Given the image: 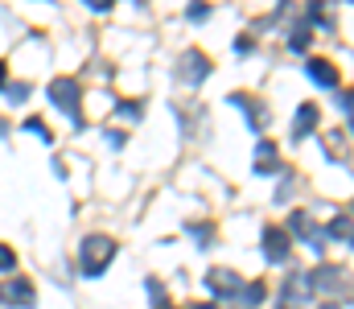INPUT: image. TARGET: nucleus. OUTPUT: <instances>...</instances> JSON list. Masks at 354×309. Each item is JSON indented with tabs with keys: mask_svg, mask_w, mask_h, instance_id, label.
Segmentation results:
<instances>
[{
	"mask_svg": "<svg viewBox=\"0 0 354 309\" xmlns=\"http://www.w3.org/2000/svg\"><path fill=\"white\" fill-rule=\"evenodd\" d=\"M111 260H115V239H107V235L83 239V247H79V268H83V277H99Z\"/></svg>",
	"mask_w": 354,
	"mask_h": 309,
	"instance_id": "f257e3e1",
	"label": "nucleus"
},
{
	"mask_svg": "<svg viewBox=\"0 0 354 309\" xmlns=\"http://www.w3.org/2000/svg\"><path fill=\"white\" fill-rule=\"evenodd\" d=\"M46 95H50V103H54L58 111H66V115L75 120V128H83V120L75 115V111H79V95H83L75 79H54V83L46 87Z\"/></svg>",
	"mask_w": 354,
	"mask_h": 309,
	"instance_id": "f03ea898",
	"label": "nucleus"
},
{
	"mask_svg": "<svg viewBox=\"0 0 354 309\" xmlns=\"http://www.w3.org/2000/svg\"><path fill=\"white\" fill-rule=\"evenodd\" d=\"M305 277H309V293H326V297L346 293V272L334 264H322L317 272H305Z\"/></svg>",
	"mask_w": 354,
	"mask_h": 309,
	"instance_id": "7ed1b4c3",
	"label": "nucleus"
},
{
	"mask_svg": "<svg viewBox=\"0 0 354 309\" xmlns=\"http://www.w3.org/2000/svg\"><path fill=\"white\" fill-rule=\"evenodd\" d=\"M206 75H210V58H206L202 50H185V54L177 58V79H181V83L198 87Z\"/></svg>",
	"mask_w": 354,
	"mask_h": 309,
	"instance_id": "20e7f679",
	"label": "nucleus"
},
{
	"mask_svg": "<svg viewBox=\"0 0 354 309\" xmlns=\"http://www.w3.org/2000/svg\"><path fill=\"white\" fill-rule=\"evenodd\" d=\"M305 301H309V277H305V272H292V277L284 281V289H280L276 309H305Z\"/></svg>",
	"mask_w": 354,
	"mask_h": 309,
	"instance_id": "39448f33",
	"label": "nucleus"
},
{
	"mask_svg": "<svg viewBox=\"0 0 354 309\" xmlns=\"http://www.w3.org/2000/svg\"><path fill=\"white\" fill-rule=\"evenodd\" d=\"M288 227H292V231H297L301 239H309V247H313V252H322V247H326V235H322V227H317V223H313V218H309L305 210H292Z\"/></svg>",
	"mask_w": 354,
	"mask_h": 309,
	"instance_id": "423d86ee",
	"label": "nucleus"
},
{
	"mask_svg": "<svg viewBox=\"0 0 354 309\" xmlns=\"http://www.w3.org/2000/svg\"><path fill=\"white\" fill-rule=\"evenodd\" d=\"M239 285H243V281H239L231 268H210V272H206V289H210L214 297H235Z\"/></svg>",
	"mask_w": 354,
	"mask_h": 309,
	"instance_id": "0eeeda50",
	"label": "nucleus"
},
{
	"mask_svg": "<svg viewBox=\"0 0 354 309\" xmlns=\"http://www.w3.org/2000/svg\"><path fill=\"white\" fill-rule=\"evenodd\" d=\"M0 301H8V306H33V285L25 277H12L8 285H0Z\"/></svg>",
	"mask_w": 354,
	"mask_h": 309,
	"instance_id": "6e6552de",
	"label": "nucleus"
},
{
	"mask_svg": "<svg viewBox=\"0 0 354 309\" xmlns=\"http://www.w3.org/2000/svg\"><path fill=\"white\" fill-rule=\"evenodd\" d=\"M264 256L272 264H284V260H288V235H284L280 227H268L264 231Z\"/></svg>",
	"mask_w": 354,
	"mask_h": 309,
	"instance_id": "1a4fd4ad",
	"label": "nucleus"
},
{
	"mask_svg": "<svg viewBox=\"0 0 354 309\" xmlns=\"http://www.w3.org/2000/svg\"><path fill=\"white\" fill-rule=\"evenodd\" d=\"M309 79L317 83V87H338V66L330 62V58H309Z\"/></svg>",
	"mask_w": 354,
	"mask_h": 309,
	"instance_id": "9d476101",
	"label": "nucleus"
},
{
	"mask_svg": "<svg viewBox=\"0 0 354 309\" xmlns=\"http://www.w3.org/2000/svg\"><path fill=\"white\" fill-rule=\"evenodd\" d=\"M317 120H322V111H317V103H301V107H297V120H292V140H301V136H309V132L317 128Z\"/></svg>",
	"mask_w": 354,
	"mask_h": 309,
	"instance_id": "9b49d317",
	"label": "nucleus"
},
{
	"mask_svg": "<svg viewBox=\"0 0 354 309\" xmlns=\"http://www.w3.org/2000/svg\"><path fill=\"white\" fill-rule=\"evenodd\" d=\"M276 165H280V153H276V144H272V140H260V149H256V174H260V178H268Z\"/></svg>",
	"mask_w": 354,
	"mask_h": 309,
	"instance_id": "f8f14e48",
	"label": "nucleus"
},
{
	"mask_svg": "<svg viewBox=\"0 0 354 309\" xmlns=\"http://www.w3.org/2000/svg\"><path fill=\"white\" fill-rule=\"evenodd\" d=\"M264 285L260 281H252V285H239V293H235V309H256L260 301H264Z\"/></svg>",
	"mask_w": 354,
	"mask_h": 309,
	"instance_id": "ddd939ff",
	"label": "nucleus"
},
{
	"mask_svg": "<svg viewBox=\"0 0 354 309\" xmlns=\"http://www.w3.org/2000/svg\"><path fill=\"white\" fill-rule=\"evenodd\" d=\"M231 103L248 111V124H252V128H264V115H260L264 107H260V103L252 100V95H243V91H235V95H231Z\"/></svg>",
	"mask_w": 354,
	"mask_h": 309,
	"instance_id": "4468645a",
	"label": "nucleus"
},
{
	"mask_svg": "<svg viewBox=\"0 0 354 309\" xmlns=\"http://www.w3.org/2000/svg\"><path fill=\"white\" fill-rule=\"evenodd\" d=\"M309 41H313V29H309V21H297V25H292V33H288V50L305 54V50H309Z\"/></svg>",
	"mask_w": 354,
	"mask_h": 309,
	"instance_id": "2eb2a0df",
	"label": "nucleus"
},
{
	"mask_svg": "<svg viewBox=\"0 0 354 309\" xmlns=\"http://www.w3.org/2000/svg\"><path fill=\"white\" fill-rule=\"evenodd\" d=\"M330 235H334L338 243H351V210H338V214H334V223H330Z\"/></svg>",
	"mask_w": 354,
	"mask_h": 309,
	"instance_id": "dca6fc26",
	"label": "nucleus"
},
{
	"mask_svg": "<svg viewBox=\"0 0 354 309\" xmlns=\"http://www.w3.org/2000/svg\"><path fill=\"white\" fill-rule=\"evenodd\" d=\"M25 132H29V136H41V140H46V144H50V140H54V132H50V128H46V124H41V120H25Z\"/></svg>",
	"mask_w": 354,
	"mask_h": 309,
	"instance_id": "f3484780",
	"label": "nucleus"
},
{
	"mask_svg": "<svg viewBox=\"0 0 354 309\" xmlns=\"http://www.w3.org/2000/svg\"><path fill=\"white\" fill-rule=\"evenodd\" d=\"M185 17H189V21H206V17H210V4H206V0H194V4L185 8Z\"/></svg>",
	"mask_w": 354,
	"mask_h": 309,
	"instance_id": "a211bd4d",
	"label": "nucleus"
},
{
	"mask_svg": "<svg viewBox=\"0 0 354 309\" xmlns=\"http://www.w3.org/2000/svg\"><path fill=\"white\" fill-rule=\"evenodd\" d=\"M12 268H17V256H12V247L0 243V272H12Z\"/></svg>",
	"mask_w": 354,
	"mask_h": 309,
	"instance_id": "6ab92c4d",
	"label": "nucleus"
},
{
	"mask_svg": "<svg viewBox=\"0 0 354 309\" xmlns=\"http://www.w3.org/2000/svg\"><path fill=\"white\" fill-rule=\"evenodd\" d=\"M4 91H8V103H21L29 95V83H12V87H4Z\"/></svg>",
	"mask_w": 354,
	"mask_h": 309,
	"instance_id": "aec40b11",
	"label": "nucleus"
},
{
	"mask_svg": "<svg viewBox=\"0 0 354 309\" xmlns=\"http://www.w3.org/2000/svg\"><path fill=\"white\" fill-rule=\"evenodd\" d=\"M120 115H128V120H136V115H140V103H120Z\"/></svg>",
	"mask_w": 354,
	"mask_h": 309,
	"instance_id": "412c9836",
	"label": "nucleus"
},
{
	"mask_svg": "<svg viewBox=\"0 0 354 309\" xmlns=\"http://www.w3.org/2000/svg\"><path fill=\"white\" fill-rule=\"evenodd\" d=\"M235 54H252V37H235Z\"/></svg>",
	"mask_w": 354,
	"mask_h": 309,
	"instance_id": "4be33fe9",
	"label": "nucleus"
},
{
	"mask_svg": "<svg viewBox=\"0 0 354 309\" xmlns=\"http://www.w3.org/2000/svg\"><path fill=\"white\" fill-rule=\"evenodd\" d=\"M91 8H95V12H107V8H111V4H115V0H87Z\"/></svg>",
	"mask_w": 354,
	"mask_h": 309,
	"instance_id": "5701e85b",
	"label": "nucleus"
},
{
	"mask_svg": "<svg viewBox=\"0 0 354 309\" xmlns=\"http://www.w3.org/2000/svg\"><path fill=\"white\" fill-rule=\"evenodd\" d=\"M4 75H8V71H4V62H0V91H4Z\"/></svg>",
	"mask_w": 354,
	"mask_h": 309,
	"instance_id": "b1692460",
	"label": "nucleus"
},
{
	"mask_svg": "<svg viewBox=\"0 0 354 309\" xmlns=\"http://www.w3.org/2000/svg\"><path fill=\"white\" fill-rule=\"evenodd\" d=\"M4 132H8V120H4V115H0V136H4Z\"/></svg>",
	"mask_w": 354,
	"mask_h": 309,
	"instance_id": "393cba45",
	"label": "nucleus"
},
{
	"mask_svg": "<svg viewBox=\"0 0 354 309\" xmlns=\"http://www.w3.org/2000/svg\"><path fill=\"white\" fill-rule=\"evenodd\" d=\"M322 309H338V306H334V301H326V306H322Z\"/></svg>",
	"mask_w": 354,
	"mask_h": 309,
	"instance_id": "a878e982",
	"label": "nucleus"
},
{
	"mask_svg": "<svg viewBox=\"0 0 354 309\" xmlns=\"http://www.w3.org/2000/svg\"><path fill=\"white\" fill-rule=\"evenodd\" d=\"M161 309H169V306H161Z\"/></svg>",
	"mask_w": 354,
	"mask_h": 309,
	"instance_id": "bb28decb",
	"label": "nucleus"
}]
</instances>
